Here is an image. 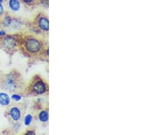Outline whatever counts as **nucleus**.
I'll use <instances>...</instances> for the list:
<instances>
[{
    "label": "nucleus",
    "mask_w": 153,
    "mask_h": 135,
    "mask_svg": "<svg viewBox=\"0 0 153 135\" xmlns=\"http://www.w3.org/2000/svg\"><path fill=\"white\" fill-rule=\"evenodd\" d=\"M4 0H0V3H3Z\"/></svg>",
    "instance_id": "2eb2a0df"
},
{
    "label": "nucleus",
    "mask_w": 153,
    "mask_h": 135,
    "mask_svg": "<svg viewBox=\"0 0 153 135\" xmlns=\"http://www.w3.org/2000/svg\"><path fill=\"white\" fill-rule=\"evenodd\" d=\"M4 6L2 5V3H0V16L4 13Z\"/></svg>",
    "instance_id": "f8f14e48"
},
{
    "label": "nucleus",
    "mask_w": 153,
    "mask_h": 135,
    "mask_svg": "<svg viewBox=\"0 0 153 135\" xmlns=\"http://www.w3.org/2000/svg\"><path fill=\"white\" fill-rule=\"evenodd\" d=\"M4 87L6 90H9V91H14L16 89L17 85L15 81H14V79L12 78H8L5 83V85Z\"/></svg>",
    "instance_id": "0eeeda50"
},
{
    "label": "nucleus",
    "mask_w": 153,
    "mask_h": 135,
    "mask_svg": "<svg viewBox=\"0 0 153 135\" xmlns=\"http://www.w3.org/2000/svg\"><path fill=\"white\" fill-rule=\"evenodd\" d=\"M4 45L7 48H14L16 45V40L13 36H8L4 40Z\"/></svg>",
    "instance_id": "20e7f679"
},
{
    "label": "nucleus",
    "mask_w": 153,
    "mask_h": 135,
    "mask_svg": "<svg viewBox=\"0 0 153 135\" xmlns=\"http://www.w3.org/2000/svg\"><path fill=\"white\" fill-rule=\"evenodd\" d=\"M10 115L12 119L14 121H19L21 119V113L20 109L18 107H14L11 108L10 110Z\"/></svg>",
    "instance_id": "39448f33"
},
{
    "label": "nucleus",
    "mask_w": 153,
    "mask_h": 135,
    "mask_svg": "<svg viewBox=\"0 0 153 135\" xmlns=\"http://www.w3.org/2000/svg\"><path fill=\"white\" fill-rule=\"evenodd\" d=\"M6 35V32L4 31H0V36H3Z\"/></svg>",
    "instance_id": "4468645a"
},
{
    "label": "nucleus",
    "mask_w": 153,
    "mask_h": 135,
    "mask_svg": "<svg viewBox=\"0 0 153 135\" xmlns=\"http://www.w3.org/2000/svg\"><path fill=\"white\" fill-rule=\"evenodd\" d=\"M10 103V96L6 93H0V105L7 106Z\"/></svg>",
    "instance_id": "6e6552de"
},
{
    "label": "nucleus",
    "mask_w": 153,
    "mask_h": 135,
    "mask_svg": "<svg viewBox=\"0 0 153 135\" xmlns=\"http://www.w3.org/2000/svg\"><path fill=\"white\" fill-rule=\"evenodd\" d=\"M33 120V117L31 115H27L25 116V119H24V123H25V126H29L31 123V121Z\"/></svg>",
    "instance_id": "9d476101"
},
{
    "label": "nucleus",
    "mask_w": 153,
    "mask_h": 135,
    "mask_svg": "<svg viewBox=\"0 0 153 135\" xmlns=\"http://www.w3.org/2000/svg\"><path fill=\"white\" fill-rule=\"evenodd\" d=\"M8 5L11 10L14 12H18L21 8V4L19 0H9Z\"/></svg>",
    "instance_id": "423d86ee"
},
{
    "label": "nucleus",
    "mask_w": 153,
    "mask_h": 135,
    "mask_svg": "<svg viewBox=\"0 0 153 135\" xmlns=\"http://www.w3.org/2000/svg\"><path fill=\"white\" fill-rule=\"evenodd\" d=\"M32 89L34 92L36 94L41 95L47 92V85L44 81L42 80H38L35 82L32 86Z\"/></svg>",
    "instance_id": "f03ea898"
},
{
    "label": "nucleus",
    "mask_w": 153,
    "mask_h": 135,
    "mask_svg": "<svg viewBox=\"0 0 153 135\" xmlns=\"http://www.w3.org/2000/svg\"><path fill=\"white\" fill-rule=\"evenodd\" d=\"M38 26L42 30L43 32H48L49 31V20L47 17L44 16L40 17L38 20Z\"/></svg>",
    "instance_id": "7ed1b4c3"
},
{
    "label": "nucleus",
    "mask_w": 153,
    "mask_h": 135,
    "mask_svg": "<svg viewBox=\"0 0 153 135\" xmlns=\"http://www.w3.org/2000/svg\"><path fill=\"white\" fill-rule=\"evenodd\" d=\"M25 47L29 53H36L41 48V43L39 40L35 38H31L25 42Z\"/></svg>",
    "instance_id": "f257e3e1"
},
{
    "label": "nucleus",
    "mask_w": 153,
    "mask_h": 135,
    "mask_svg": "<svg viewBox=\"0 0 153 135\" xmlns=\"http://www.w3.org/2000/svg\"><path fill=\"white\" fill-rule=\"evenodd\" d=\"M11 98H12V99L13 100H14V101H16V102H18V101L21 100V98H22V97H21V95L15 94H13Z\"/></svg>",
    "instance_id": "9b49d317"
},
{
    "label": "nucleus",
    "mask_w": 153,
    "mask_h": 135,
    "mask_svg": "<svg viewBox=\"0 0 153 135\" xmlns=\"http://www.w3.org/2000/svg\"><path fill=\"white\" fill-rule=\"evenodd\" d=\"M23 1L26 4H31L35 1V0H23Z\"/></svg>",
    "instance_id": "ddd939ff"
},
{
    "label": "nucleus",
    "mask_w": 153,
    "mask_h": 135,
    "mask_svg": "<svg viewBox=\"0 0 153 135\" xmlns=\"http://www.w3.org/2000/svg\"><path fill=\"white\" fill-rule=\"evenodd\" d=\"M38 117H39V119H40V121H41V122H44V123L47 122L49 119V112L45 110H41L40 113H39Z\"/></svg>",
    "instance_id": "1a4fd4ad"
}]
</instances>
